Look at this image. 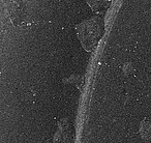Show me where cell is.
<instances>
[{
  "label": "cell",
  "mask_w": 151,
  "mask_h": 143,
  "mask_svg": "<svg viewBox=\"0 0 151 143\" xmlns=\"http://www.w3.org/2000/svg\"><path fill=\"white\" fill-rule=\"evenodd\" d=\"M9 15L14 25L19 26L25 22L27 13H26V6L21 0H13L7 7Z\"/></svg>",
  "instance_id": "cell-2"
},
{
  "label": "cell",
  "mask_w": 151,
  "mask_h": 143,
  "mask_svg": "<svg viewBox=\"0 0 151 143\" xmlns=\"http://www.w3.org/2000/svg\"><path fill=\"white\" fill-rule=\"evenodd\" d=\"M105 31L104 20L99 16L84 21L77 26L78 36L82 43L83 47L87 51H93L96 48L99 40Z\"/></svg>",
  "instance_id": "cell-1"
},
{
  "label": "cell",
  "mask_w": 151,
  "mask_h": 143,
  "mask_svg": "<svg viewBox=\"0 0 151 143\" xmlns=\"http://www.w3.org/2000/svg\"><path fill=\"white\" fill-rule=\"evenodd\" d=\"M140 134L146 143H151V124L146 119L141 122Z\"/></svg>",
  "instance_id": "cell-4"
},
{
  "label": "cell",
  "mask_w": 151,
  "mask_h": 143,
  "mask_svg": "<svg viewBox=\"0 0 151 143\" xmlns=\"http://www.w3.org/2000/svg\"><path fill=\"white\" fill-rule=\"evenodd\" d=\"M86 1L93 11L101 13V12H104L107 9H109L110 4L112 3L113 0H86Z\"/></svg>",
  "instance_id": "cell-3"
}]
</instances>
